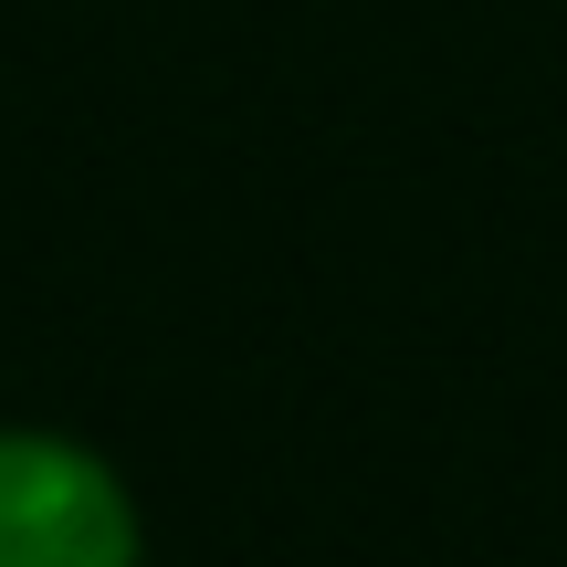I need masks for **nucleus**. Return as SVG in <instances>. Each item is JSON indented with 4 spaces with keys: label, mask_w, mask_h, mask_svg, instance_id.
Instances as JSON below:
<instances>
[{
    "label": "nucleus",
    "mask_w": 567,
    "mask_h": 567,
    "mask_svg": "<svg viewBox=\"0 0 567 567\" xmlns=\"http://www.w3.org/2000/svg\"><path fill=\"white\" fill-rule=\"evenodd\" d=\"M0 567H147L126 473L74 431L0 421Z\"/></svg>",
    "instance_id": "obj_1"
}]
</instances>
